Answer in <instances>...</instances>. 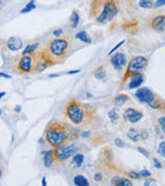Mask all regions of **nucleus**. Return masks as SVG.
<instances>
[{"label": "nucleus", "instance_id": "7c9ffc66", "mask_svg": "<svg viewBox=\"0 0 165 186\" xmlns=\"http://www.w3.org/2000/svg\"><path fill=\"white\" fill-rule=\"evenodd\" d=\"M158 122H159V125L162 129V131L165 134V117H161L158 119Z\"/></svg>", "mask_w": 165, "mask_h": 186}, {"label": "nucleus", "instance_id": "a878e982", "mask_svg": "<svg viewBox=\"0 0 165 186\" xmlns=\"http://www.w3.org/2000/svg\"><path fill=\"white\" fill-rule=\"evenodd\" d=\"M158 154L160 155L161 157H163V158H165V140L162 141V142L159 144L158 146Z\"/></svg>", "mask_w": 165, "mask_h": 186}, {"label": "nucleus", "instance_id": "6e6552de", "mask_svg": "<svg viewBox=\"0 0 165 186\" xmlns=\"http://www.w3.org/2000/svg\"><path fill=\"white\" fill-rule=\"evenodd\" d=\"M33 57L31 55H23L20 59L18 67L21 72H30L33 67Z\"/></svg>", "mask_w": 165, "mask_h": 186}, {"label": "nucleus", "instance_id": "393cba45", "mask_svg": "<svg viewBox=\"0 0 165 186\" xmlns=\"http://www.w3.org/2000/svg\"><path fill=\"white\" fill-rule=\"evenodd\" d=\"M109 120L112 121L113 123H116L117 121H118L119 116H118V113H117V111L115 109L109 112Z\"/></svg>", "mask_w": 165, "mask_h": 186}, {"label": "nucleus", "instance_id": "c9c22d12", "mask_svg": "<svg viewBox=\"0 0 165 186\" xmlns=\"http://www.w3.org/2000/svg\"><path fill=\"white\" fill-rule=\"evenodd\" d=\"M115 144H116V145L117 146H118V147H124V146H125V144L123 143V142H122V141L120 140V139H116V141H115Z\"/></svg>", "mask_w": 165, "mask_h": 186}, {"label": "nucleus", "instance_id": "412c9836", "mask_svg": "<svg viewBox=\"0 0 165 186\" xmlns=\"http://www.w3.org/2000/svg\"><path fill=\"white\" fill-rule=\"evenodd\" d=\"M70 23L73 28H76L79 23V16L76 12H72L71 16H70Z\"/></svg>", "mask_w": 165, "mask_h": 186}, {"label": "nucleus", "instance_id": "09e8293b", "mask_svg": "<svg viewBox=\"0 0 165 186\" xmlns=\"http://www.w3.org/2000/svg\"><path fill=\"white\" fill-rule=\"evenodd\" d=\"M0 3H1V0H0Z\"/></svg>", "mask_w": 165, "mask_h": 186}, {"label": "nucleus", "instance_id": "79ce46f5", "mask_svg": "<svg viewBox=\"0 0 165 186\" xmlns=\"http://www.w3.org/2000/svg\"><path fill=\"white\" fill-rule=\"evenodd\" d=\"M16 111H18V112H20V111H21V107H20V106H18V107H16Z\"/></svg>", "mask_w": 165, "mask_h": 186}, {"label": "nucleus", "instance_id": "f3484780", "mask_svg": "<svg viewBox=\"0 0 165 186\" xmlns=\"http://www.w3.org/2000/svg\"><path fill=\"white\" fill-rule=\"evenodd\" d=\"M73 183L78 186H89L90 185L88 179L86 177L82 176V175H78V176H75V179H73Z\"/></svg>", "mask_w": 165, "mask_h": 186}, {"label": "nucleus", "instance_id": "473e14b6", "mask_svg": "<svg viewBox=\"0 0 165 186\" xmlns=\"http://www.w3.org/2000/svg\"><path fill=\"white\" fill-rule=\"evenodd\" d=\"M165 4V0H157V1L154 3V7L155 8H158L160 6H163V5Z\"/></svg>", "mask_w": 165, "mask_h": 186}, {"label": "nucleus", "instance_id": "4c0bfd02", "mask_svg": "<svg viewBox=\"0 0 165 186\" xmlns=\"http://www.w3.org/2000/svg\"><path fill=\"white\" fill-rule=\"evenodd\" d=\"M61 34H62V30L61 29L54 31V35H55V36H60Z\"/></svg>", "mask_w": 165, "mask_h": 186}, {"label": "nucleus", "instance_id": "49530a36", "mask_svg": "<svg viewBox=\"0 0 165 186\" xmlns=\"http://www.w3.org/2000/svg\"><path fill=\"white\" fill-rule=\"evenodd\" d=\"M82 136H84V137H88V136H89V134H84Z\"/></svg>", "mask_w": 165, "mask_h": 186}, {"label": "nucleus", "instance_id": "c756f323", "mask_svg": "<svg viewBox=\"0 0 165 186\" xmlns=\"http://www.w3.org/2000/svg\"><path fill=\"white\" fill-rule=\"evenodd\" d=\"M124 43H125V41H120V43H119L118 45H117V46H116V47H113V49H112V50H110V51H109V56H110V55H113V53H115V52H116V51H117V50H118V49H119V48H120V47L122 46V45H123V44H124Z\"/></svg>", "mask_w": 165, "mask_h": 186}, {"label": "nucleus", "instance_id": "f257e3e1", "mask_svg": "<svg viewBox=\"0 0 165 186\" xmlns=\"http://www.w3.org/2000/svg\"><path fill=\"white\" fill-rule=\"evenodd\" d=\"M118 12L117 0H94L92 3V16L100 24L110 22Z\"/></svg>", "mask_w": 165, "mask_h": 186}, {"label": "nucleus", "instance_id": "4be33fe9", "mask_svg": "<svg viewBox=\"0 0 165 186\" xmlns=\"http://www.w3.org/2000/svg\"><path fill=\"white\" fill-rule=\"evenodd\" d=\"M72 160H73V163H75L76 167L79 168L82 165V162H84V155L82 154H75L73 155Z\"/></svg>", "mask_w": 165, "mask_h": 186}, {"label": "nucleus", "instance_id": "5701e85b", "mask_svg": "<svg viewBox=\"0 0 165 186\" xmlns=\"http://www.w3.org/2000/svg\"><path fill=\"white\" fill-rule=\"evenodd\" d=\"M138 5L141 8H153L154 7V3L152 0H140Z\"/></svg>", "mask_w": 165, "mask_h": 186}, {"label": "nucleus", "instance_id": "ddd939ff", "mask_svg": "<svg viewBox=\"0 0 165 186\" xmlns=\"http://www.w3.org/2000/svg\"><path fill=\"white\" fill-rule=\"evenodd\" d=\"M127 136L130 140H132L133 142H139V141L146 140L148 138V134H146V132L144 131L137 130V129L135 128H130L129 130H128Z\"/></svg>", "mask_w": 165, "mask_h": 186}, {"label": "nucleus", "instance_id": "7ed1b4c3", "mask_svg": "<svg viewBox=\"0 0 165 186\" xmlns=\"http://www.w3.org/2000/svg\"><path fill=\"white\" fill-rule=\"evenodd\" d=\"M66 116L73 124H81L84 122L85 117H86V113H85L84 108L76 100L72 99L68 103L66 107Z\"/></svg>", "mask_w": 165, "mask_h": 186}, {"label": "nucleus", "instance_id": "a211bd4d", "mask_svg": "<svg viewBox=\"0 0 165 186\" xmlns=\"http://www.w3.org/2000/svg\"><path fill=\"white\" fill-rule=\"evenodd\" d=\"M128 99H129L128 95H126V94H119V95H117V96L115 97L113 103H115L117 107H121V106H123L125 103H127Z\"/></svg>", "mask_w": 165, "mask_h": 186}, {"label": "nucleus", "instance_id": "f03ea898", "mask_svg": "<svg viewBox=\"0 0 165 186\" xmlns=\"http://www.w3.org/2000/svg\"><path fill=\"white\" fill-rule=\"evenodd\" d=\"M69 134L70 132L64 125L60 123H52L45 130V139L50 145L57 148L64 145L65 142L69 140Z\"/></svg>", "mask_w": 165, "mask_h": 186}, {"label": "nucleus", "instance_id": "9d476101", "mask_svg": "<svg viewBox=\"0 0 165 186\" xmlns=\"http://www.w3.org/2000/svg\"><path fill=\"white\" fill-rule=\"evenodd\" d=\"M110 63L115 66V68L121 69L122 67L126 65L127 58H126V56H125V54H123V53H121V52H118L113 56H112V58H110Z\"/></svg>", "mask_w": 165, "mask_h": 186}, {"label": "nucleus", "instance_id": "f704fd0d", "mask_svg": "<svg viewBox=\"0 0 165 186\" xmlns=\"http://www.w3.org/2000/svg\"><path fill=\"white\" fill-rule=\"evenodd\" d=\"M153 162H154V165L157 169H161L162 168V165H161V162H160V160H159V159L154 158V159H153Z\"/></svg>", "mask_w": 165, "mask_h": 186}, {"label": "nucleus", "instance_id": "a19ab883", "mask_svg": "<svg viewBox=\"0 0 165 186\" xmlns=\"http://www.w3.org/2000/svg\"><path fill=\"white\" fill-rule=\"evenodd\" d=\"M42 185L47 186V182H45V177H44V178H42Z\"/></svg>", "mask_w": 165, "mask_h": 186}, {"label": "nucleus", "instance_id": "e433bc0d", "mask_svg": "<svg viewBox=\"0 0 165 186\" xmlns=\"http://www.w3.org/2000/svg\"><path fill=\"white\" fill-rule=\"evenodd\" d=\"M94 179H95V181H100L102 179V175L100 173H96L94 175Z\"/></svg>", "mask_w": 165, "mask_h": 186}, {"label": "nucleus", "instance_id": "20e7f679", "mask_svg": "<svg viewBox=\"0 0 165 186\" xmlns=\"http://www.w3.org/2000/svg\"><path fill=\"white\" fill-rule=\"evenodd\" d=\"M148 65V59L144 56H137L131 59V61L129 62L127 66L126 74L123 79V82H125L128 78H130L133 75L136 74H141Z\"/></svg>", "mask_w": 165, "mask_h": 186}, {"label": "nucleus", "instance_id": "de8ad7c7", "mask_svg": "<svg viewBox=\"0 0 165 186\" xmlns=\"http://www.w3.org/2000/svg\"><path fill=\"white\" fill-rule=\"evenodd\" d=\"M0 115H1V111H0Z\"/></svg>", "mask_w": 165, "mask_h": 186}, {"label": "nucleus", "instance_id": "423d86ee", "mask_svg": "<svg viewBox=\"0 0 165 186\" xmlns=\"http://www.w3.org/2000/svg\"><path fill=\"white\" fill-rule=\"evenodd\" d=\"M76 152H78V148L75 147L73 144L67 146H59L54 150V155H55V159L58 161H64V160L68 159L69 157L73 156Z\"/></svg>", "mask_w": 165, "mask_h": 186}, {"label": "nucleus", "instance_id": "58836bf2", "mask_svg": "<svg viewBox=\"0 0 165 186\" xmlns=\"http://www.w3.org/2000/svg\"><path fill=\"white\" fill-rule=\"evenodd\" d=\"M81 72L79 69H76V70H70V72H67V75H75V74H79V72Z\"/></svg>", "mask_w": 165, "mask_h": 186}, {"label": "nucleus", "instance_id": "a18cd8bd", "mask_svg": "<svg viewBox=\"0 0 165 186\" xmlns=\"http://www.w3.org/2000/svg\"><path fill=\"white\" fill-rule=\"evenodd\" d=\"M1 177H2V169L0 168V178H1Z\"/></svg>", "mask_w": 165, "mask_h": 186}, {"label": "nucleus", "instance_id": "4468645a", "mask_svg": "<svg viewBox=\"0 0 165 186\" xmlns=\"http://www.w3.org/2000/svg\"><path fill=\"white\" fill-rule=\"evenodd\" d=\"M130 78H131V80H130V83H129V88L130 89L139 88L141 84H143V82H144V75L143 74L133 75Z\"/></svg>", "mask_w": 165, "mask_h": 186}, {"label": "nucleus", "instance_id": "2eb2a0df", "mask_svg": "<svg viewBox=\"0 0 165 186\" xmlns=\"http://www.w3.org/2000/svg\"><path fill=\"white\" fill-rule=\"evenodd\" d=\"M41 154L44 155V163L45 165V168H50L52 165V163L55 159V155H54V150L52 151H42Z\"/></svg>", "mask_w": 165, "mask_h": 186}, {"label": "nucleus", "instance_id": "dca6fc26", "mask_svg": "<svg viewBox=\"0 0 165 186\" xmlns=\"http://www.w3.org/2000/svg\"><path fill=\"white\" fill-rule=\"evenodd\" d=\"M112 184L117 186H132V182L127 178H121V177H115L112 179Z\"/></svg>", "mask_w": 165, "mask_h": 186}, {"label": "nucleus", "instance_id": "bb28decb", "mask_svg": "<svg viewBox=\"0 0 165 186\" xmlns=\"http://www.w3.org/2000/svg\"><path fill=\"white\" fill-rule=\"evenodd\" d=\"M105 76H106V74H105V72L102 68H99L98 70H96V72H94V77H95L96 79H98V80H102V79H104Z\"/></svg>", "mask_w": 165, "mask_h": 186}, {"label": "nucleus", "instance_id": "37998d69", "mask_svg": "<svg viewBox=\"0 0 165 186\" xmlns=\"http://www.w3.org/2000/svg\"><path fill=\"white\" fill-rule=\"evenodd\" d=\"M56 77H59V75H51L50 78H56Z\"/></svg>", "mask_w": 165, "mask_h": 186}, {"label": "nucleus", "instance_id": "ea45409f", "mask_svg": "<svg viewBox=\"0 0 165 186\" xmlns=\"http://www.w3.org/2000/svg\"><path fill=\"white\" fill-rule=\"evenodd\" d=\"M0 77L5 78V79H10L11 76H8V75H6V74H4V72H0Z\"/></svg>", "mask_w": 165, "mask_h": 186}, {"label": "nucleus", "instance_id": "1a4fd4ad", "mask_svg": "<svg viewBox=\"0 0 165 186\" xmlns=\"http://www.w3.org/2000/svg\"><path fill=\"white\" fill-rule=\"evenodd\" d=\"M124 118L130 123H137L143 118V113L133 108H128L124 112Z\"/></svg>", "mask_w": 165, "mask_h": 186}, {"label": "nucleus", "instance_id": "f8f14e48", "mask_svg": "<svg viewBox=\"0 0 165 186\" xmlns=\"http://www.w3.org/2000/svg\"><path fill=\"white\" fill-rule=\"evenodd\" d=\"M6 47L8 50L16 52V51L21 50L23 48V41L19 37V36H11V37L7 39Z\"/></svg>", "mask_w": 165, "mask_h": 186}, {"label": "nucleus", "instance_id": "72a5a7b5", "mask_svg": "<svg viewBox=\"0 0 165 186\" xmlns=\"http://www.w3.org/2000/svg\"><path fill=\"white\" fill-rule=\"evenodd\" d=\"M137 151L139 152V153L144 154L146 157H149V156H150V153H149V152H148L146 149H144V148H141V147H138V148H137Z\"/></svg>", "mask_w": 165, "mask_h": 186}, {"label": "nucleus", "instance_id": "2f4dec72", "mask_svg": "<svg viewBox=\"0 0 165 186\" xmlns=\"http://www.w3.org/2000/svg\"><path fill=\"white\" fill-rule=\"evenodd\" d=\"M144 186H150V185H157V181L155 179L149 178L148 180H146V182L144 183Z\"/></svg>", "mask_w": 165, "mask_h": 186}, {"label": "nucleus", "instance_id": "aec40b11", "mask_svg": "<svg viewBox=\"0 0 165 186\" xmlns=\"http://www.w3.org/2000/svg\"><path fill=\"white\" fill-rule=\"evenodd\" d=\"M39 44L38 43H34V44H31V45H28V46L25 48V50L23 51V55H28V54H31L33 53L34 51L38 48Z\"/></svg>", "mask_w": 165, "mask_h": 186}, {"label": "nucleus", "instance_id": "0eeeda50", "mask_svg": "<svg viewBox=\"0 0 165 186\" xmlns=\"http://www.w3.org/2000/svg\"><path fill=\"white\" fill-rule=\"evenodd\" d=\"M68 49V41L65 38L54 39L50 44V52L54 56H62Z\"/></svg>", "mask_w": 165, "mask_h": 186}, {"label": "nucleus", "instance_id": "c85d7f7f", "mask_svg": "<svg viewBox=\"0 0 165 186\" xmlns=\"http://www.w3.org/2000/svg\"><path fill=\"white\" fill-rule=\"evenodd\" d=\"M139 176H140V178H149L151 176V172L148 171V170H143L139 172Z\"/></svg>", "mask_w": 165, "mask_h": 186}, {"label": "nucleus", "instance_id": "cd10ccee", "mask_svg": "<svg viewBox=\"0 0 165 186\" xmlns=\"http://www.w3.org/2000/svg\"><path fill=\"white\" fill-rule=\"evenodd\" d=\"M127 175H128V176H129L131 179H134V180H138V179H140V176H139V174H138V173H136V172H134V171H130V172H128Z\"/></svg>", "mask_w": 165, "mask_h": 186}, {"label": "nucleus", "instance_id": "39448f33", "mask_svg": "<svg viewBox=\"0 0 165 186\" xmlns=\"http://www.w3.org/2000/svg\"><path fill=\"white\" fill-rule=\"evenodd\" d=\"M136 98L140 101V103H148L151 108L153 109H159V105L157 103L154 93H153L149 88L143 87V88H139L137 91L135 92Z\"/></svg>", "mask_w": 165, "mask_h": 186}, {"label": "nucleus", "instance_id": "b1692460", "mask_svg": "<svg viewBox=\"0 0 165 186\" xmlns=\"http://www.w3.org/2000/svg\"><path fill=\"white\" fill-rule=\"evenodd\" d=\"M35 8V3H34V0H31V1L28 3L26 6H25L23 10H21V14H25V13H29L32 10Z\"/></svg>", "mask_w": 165, "mask_h": 186}, {"label": "nucleus", "instance_id": "9b49d317", "mask_svg": "<svg viewBox=\"0 0 165 186\" xmlns=\"http://www.w3.org/2000/svg\"><path fill=\"white\" fill-rule=\"evenodd\" d=\"M151 27L158 32H162L165 29V15L155 16L151 21Z\"/></svg>", "mask_w": 165, "mask_h": 186}, {"label": "nucleus", "instance_id": "c03bdc74", "mask_svg": "<svg viewBox=\"0 0 165 186\" xmlns=\"http://www.w3.org/2000/svg\"><path fill=\"white\" fill-rule=\"evenodd\" d=\"M5 95V93L4 92H2V93H0V98H2Z\"/></svg>", "mask_w": 165, "mask_h": 186}, {"label": "nucleus", "instance_id": "6ab92c4d", "mask_svg": "<svg viewBox=\"0 0 165 186\" xmlns=\"http://www.w3.org/2000/svg\"><path fill=\"white\" fill-rule=\"evenodd\" d=\"M75 37L79 39L81 41H82V43H86V44H91V41H92V39H91V37L86 31H81V32L76 33Z\"/></svg>", "mask_w": 165, "mask_h": 186}]
</instances>
